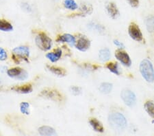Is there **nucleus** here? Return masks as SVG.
Segmentation results:
<instances>
[{"instance_id":"1","label":"nucleus","mask_w":154,"mask_h":136,"mask_svg":"<svg viewBox=\"0 0 154 136\" xmlns=\"http://www.w3.org/2000/svg\"><path fill=\"white\" fill-rule=\"evenodd\" d=\"M108 122L113 129L118 131L124 130L128 125L126 118L121 113H112L109 115Z\"/></svg>"},{"instance_id":"2","label":"nucleus","mask_w":154,"mask_h":136,"mask_svg":"<svg viewBox=\"0 0 154 136\" xmlns=\"http://www.w3.org/2000/svg\"><path fill=\"white\" fill-rule=\"evenodd\" d=\"M141 75L146 82H154V68L153 64L148 59H144L139 66Z\"/></svg>"},{"instance_id":"3","label":"nucleus","mask_w":154,"mask_h":136,"mask_svg":"<svg viewBox=\"0 0 154 136\" xmlns=\"http://www.w3.org/2000/svg\"><path fill=\"white\" fill-rule=\"evenodd\" d=\"M35 41L36 46L43 51L49 50L51 48V39L44 33H39L36 37Z\"/></svg>"},{"instance_id":"4","label":"nucleus","mask_w":154,"mask_h":136,"mask_svg":"<svg viewBox=\"0 0 154 136\" xmlns=\"http://www.w3.org/2000/svg\"><path fill=\"white\" fill-rule=\"evenodd\" d=\"M39 95L42 97L50 99L56 102H63L64 100L63 96L58 90H53V89H45L42 91Z\"/></svg>"},{"instance_id":"5","label":"nucleus","mask_w":154,"mask_h":136,"mask_svg":"<svg viewBox=\"0 0 154 136\" xmlns=\"http://www.w3.org/2000/svg\"><path fill=\"white\" fill-rule=\"evenodd\" d=\"M121 97L124 103L128 107H132L136 105V96L133 91L129 90H123L121 93Z\"/></svg>"},{"instance_id":"6","label":"nucleus","mask_w":154,"mask_h":136,"mask_svg":"<svg viewBox=\"0 0 154 136\" xmlns=\"http://www.w3.org/2000/svg\"><path fill=\"white\" fill-rule=\"evenodd\" d=\"M128 33L131 39L136 41L140 42L143 41V34L141 33L140 29L137 24L135 23H131L128 28Z\"/></svg>"},{"instance_id":"7","label":"nucleus","mask_w":154,"mask_h":136,"mask_svg":"<svg viewBox=\"0 0 154 136\" xmlns=\"http://www.w3.org/2000/svg\"><path fill=\"white\" fill-rule=\"evenodd\" d=\"M7 74H8V75L10 77L17 78L18 80L21 81L25 80V79H26L28 77V74L26 71L23 70V69L20 68H14L9 69L7 71Z\"/></svg>"},{"instance_id":"8","label":"nucleus","mask_w":154,"mask_h":136,"mask_svg":"<svg viewBox=\"0 0 154 136\" xmlns=\"http://www.w3.org/2000/svg\"><path fill=\"white\" fill-rule=\"evenodd\" d=\"M115 57L123 65L127 67H130L131 65V61L130 56L122 49H117L115 52Z\"/></svg>"},{"instance_id":"9","label":"nucleus","mask_w":154,"mask_h":136,"mask_svg":"<svg viewBox=\"0 0 154 136\" xmlns=\"http://www.w3.org/2000/svg\"><path fill=\"white\" fill-rule=\"evenodd\" d=\"M91 46V42L85 36H82L76 42L75 47L79 51L85 52Z\"/></svg>"},{"instance_id":"10","label":"nucleus","mask_w":154,"mask_h":136,"mask_svg":"<svg viewBox=\"0 0 154 136\" xmlns=\"http://www.w3.org/2000/svg\"><path fill=\"white\" fill-rule=\"evenodd\" d=\"M14 54L23 59H28L29 56V50L28 47L19 46L13 49Z\"/></svg>"},{"instance_id":"11","label":"nucleus","mask_w":154,"mask_h":136,"mask_svg":"<svg viewBox=\"0 0 154 136\" xmlns=\"http://www.w3.org/2000/svg\"><path fill=\"white\" fill-rule=\"evenodd\" d=\"M106 8L107 11H108L109 15L110 16L111 18H112L113 19H116L119 17V11L115 4L112 3V2L109 3L107 5Z\"/></svg>"},{"instance_id":"12","label":"nucleus","mask_w":154,"mask_h":136,"mask_svg":"<svg viewBox=\"0 0 154 136\" xmlns=\"http://www.w3.org/2000/svg\"><path fill=\"white\" fill-rule=\"evenodd\" d=\"M57 41L65 42V43H69L71 46H74L75 45L76 43L75 38L70 34H64L63 35L60 36L58 38V39H57Z\"/></svg>"},{"instance_id":"13","label":"nucleus","mask_w":154,"mask_h":136,"mask_svg":"<svg viewBox=\"0 0 154 136\" xmlns=\"http://www.w3.org/2000/svg\"><path fill=\"white\" fill-rule=\"evenodd\" d=\"M32 87L31 85H21V86H15L13 87L12 88V90L14 91H17L18 93H31L32 91Z\"/></svg>"},{"instance_id":"14","label":"nucleus","mask_w":154,"mask_h":136,"mask_svg":"<svg viewBox=\"0 0 154 136\" xmlns=\"http://www.w3.org/2000/svg\"><path fill=\"white\" fill-rule=\"evenodd\" d=\"M89 123L94 130L97 132L99 133H103L104 131L103 127L102 125V124L101 123V122L96 119V118H91V119L89 120Z\"/></svg>"},{"instance_id":"15","label":"nucleus","mask_w":154,"mask_h":136,"mask_svg":"<svg viewBox=\"0 0 154 136\" xmlns=\"http://www.w3.org/2000/svg\"><path fill=\"white\" fill-rule=\"evenodd\" d=\"M38 133L41 135H56V131L52 127L48 126H43L38 128Z\"/></svg>"},{"instance_id":"16","label":"nucleus","mask_w":154,"mask_h":136,"mask_svg":"<svg viewBox=\"0 0 154 136\" xmlns=\"http://www.w3.org/2000/svg\"><path fill=\"white\" fill-rule=\"evenodd\" d=\"M62 56V51L60 49H57L54 50L53 52L48 53L46 55V57L48 58L49 60H50L53 63L58 61L60 59Z\"/></svg>"},{"instance_id":"17","label":"nucleus","mask_w":154,"mask_h":136,"mask_svg":"<svg viewBox=\"0 0 154 136\" xmlns=\"http://www.w3.org/2000/svg\"><path fill=\"white\" fill-rule=\"evenodd\" d=\"M48 70L51 71L52 73L56 74L57 76H64L66 75V71L64 69L62 68H59V67H56V66H52V65H48Z\"/></svg>"},{"instance_id":"18","label":"nucleus","mask_w":154,"mask_h":136,"mask_svg":"<svg viewBox=\"0 0 154 136\" xmlns=\"http://www.w3.org/2000/svg\"><path fill=\"white\" fill-rule=\"evenodd\" d=\"M113 85L112 83H103L101 84L99 86V91L101 93H103V94H108V93H110L112 90Z\"/></svg>"},{"instance_id":"19","label":"nucleus","mask_w":154,"mask_h":136,"mask_svg":"<svg viewBox=\"0 0 154 136\" xmlns=\"http://www.w3.org/2000/svg\"><path fill=\"white\" fill-rule=\"evenodd\" d=\"M110 51L108 48L101 49L99 52V58L101 61H107L110 59Z\"/></svg>"},{"instance_id":"20","label":"nucleus","mask_w":154,"mask_h":136,"mask_svg":"<svg viewBox=\"0 0 154 136\" xmlns=\"http://www.w3.org/2000/svg\"><path fill=\"white\" fill-rule=\"evenodd\" d=\"M13 30L11 23L5 19H0V30L3 32H10Z\"/></svg>"},{"instance_id":"21","label":"nucleus","mask_w":154,"mask_h":136,"mask_svg":"<svg viewBox=\"0 0 154 136\" xmlns=\"http://www.w3.org/2000/svg\"><path fill=\"white\" fill-rule=\"evenodd\" d=\"M144 107H145L146 112L153 119H154V103L153 101H146Z\"/></svg>"},{"instance_id":"22","label":"nucleus","mask_w":154,"mask_h":136,"mask_svg":"<svg viewBox=\"0 0 154 136\" xmlns=\"http://www.w3.org/2000/svg\"><path fill=\"white\" fill-rule=\"evenodd\" d=\"M64 6L66 9L71 11H75L78 8V4L74 0H64Z\"/></svg>"},{"instance_id":"23","label":"nucleus","mask_w":154,"mask_h":136,"mask_svg":"<svg viewBox=\"0 0 154 136\" xmlns=\"http://www.w3.org/2000/svg\"><path fill=\"white\" fill-rule=\"evenodd\" d=\"M146 26L147 30L151 33H154V17H149L146 20Z\"/></svg>"},{"instance_id":"24","label":"nucleus","mask_w":154,"mask_h":136,"mask_svg":"<svg viewBox=\"0 0 154 136\" xmlns=\"http://www.w3.org/2000/svg\"><path fill=\"white\" fill-rule=\"evenodd\" d=\"M106 68L110 70L111 72L116 74V75H119V66L117 63H114V62H111L107 64Z\"/></svg>"},{"instance_id":"25","label":"nucleus","mask_w":154,"mask_h":136,"mask_svg":"<svg viewBox=\"0 0 154 136\" xmlns=\"http://www.w3.org/2000/svg\"><path fill=\"white\" fill-rule=\"evenodd\" d=\"M29 104L26 102H23L20 105V110H21V113L26 115H29Z\"/></svg>"},{"instance_id":"26","label":"nucleus","mask_w":154,"mask_h":136,"mask_svg":"<svg viewBox=\"0 0 154 136\" xmlns=\"http://www.w3.org/2000/svg\"><path fill=\"white\" fill-rule=\"evenodd\" d=\"M71 93H73V95L75 96H78L82 92V90L78 86H73L71 87Z\"/></svg>"},{"instance_id":"27","label":"nucleus","mask_w":154,"mask_h":136,"mask_svg":"<svg viewBox=\"0 0 154 136\" xmlns=\"http://www.w3.org/2000/svg\"><path fill=\"white\" fill-rule=\"evenodd\" d=\"M7 59V53L5 49L0 47V61H5Z\"/></svg>"},{"instance_id":"28","label":"nucleus","mask_w":154,"mask_h":136,"mask_svg":"<svg viewBox=\"0 0 154 136\" xmlns=\"http://www.w3.org/2000/svg\"><path fill=\"white\" fill-rule=\"evenodd\" d=\"M128 2L130 6L133 7V8H137L139 5L138 0H128Z\"/></svg>"},{"instance_id":"29","label":"nucleus","mask_w":154,"mask_h":136,"mask_svg":"<svg viewBox=\"0 0 154 136\" xmlns=\"http://www.w3.org/2000/svg\"><path fill=\"white\" fill-rule=\"evenodd\" d=\"M114 43H115V45L116 46H117L118 48H121V49H123L124 48H125V46H124L123 43H121V42H120V41H119L118 40L114 41Z\"/></svg>"},{"instance_id":"30","label":"nucleus","mask_w":154,"mask_h":136,"mask_svg":"<svg viewBox=\"0 0 154 136\" xmlns=\"http://www.w3.org/2000/svg\"><path fill=\"white\" fill-rule=\"evenodd\" d=\"M23 8L24 9V10H27V11H30V7H29V5L28 4H23Z\"/></svg>"}]
</instances>
